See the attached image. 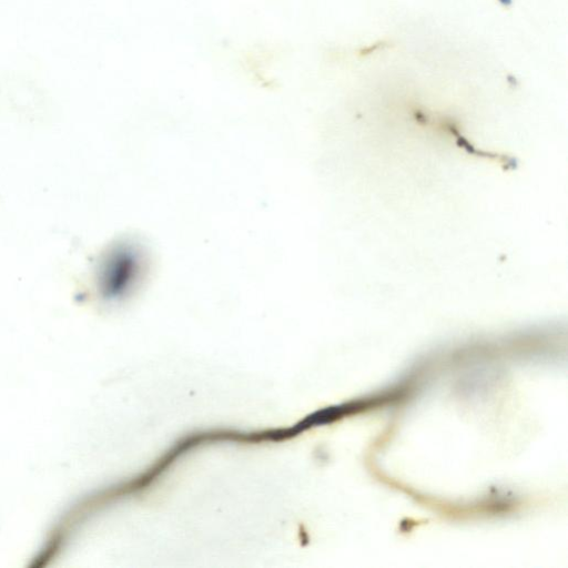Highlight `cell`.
Returning a JSON list of instances; mask_svg holds the SVG:
<instances>
[{"mask_svg": "<svg viewBox=\"0 0 568 568\" xmlns=\"http://www.w3.org/2000/svg\"><path fill=\"white\" fill-rule=\"evenodd\" d=\"M146 264L145 253L136 243L120 242L113 245L99 264V292L111 300L130 295L143 281Z\"/></svg>", "mask_w": 568, "mask_h": 568, "instance_id": "1", "label": "cell"}]
</instances>
